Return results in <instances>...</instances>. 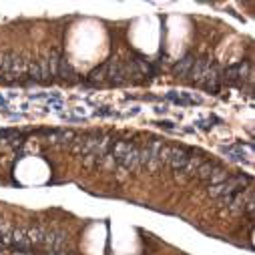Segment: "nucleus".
I'll use <instances>...</instances> for the list:
<instances>
[{
    "instance_id": "obj_1",
    "label": "nucleus",
    "mask_w": 255,
    "mask_h": 255,
    "mask_svg": "<svg viewBox=\"0 0 255 255\" xmlns=\"http://www.w3.org/2000/svg\"><path fill=\"white\" fill-rule=\"evenodd\" d=\"M193 62H195V58H193V56H185L183 60H179L177 65H175V73H177V75H185L191 67H193Z\"/></svg>"
}]
</instances>
